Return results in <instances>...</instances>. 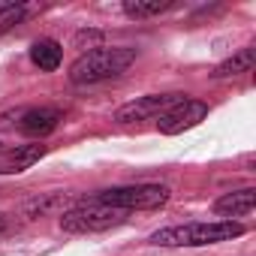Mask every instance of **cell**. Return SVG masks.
Wrapping results in <instances>:
<instances>
[{
    "label": "cell",
    "instance_id": "obj_5",
    "mask_svg": "<svg viewBox=\"0 0 256 256\" xmlns=\"http://www.w3.org/2000/svg\"><path fill=\"white\" fill-rule=\"evenodd\" d=\"M184 94H148V96H136L133 102H126L114 112L118 124H136V120H148V118H160L166 114L175 102H181Z\"/></svg>",
    "mask_w": 256,
    "mask_h": 256
},
{
    "label": "cell",
    "instance_id": "obj_6",
    "mask_svg": "<svg viewBox=\"0 0 256 256\" xmlns=\"http://www.w3.org/2000/svg\"><path fill=\"white\" fill-rule=\"evenodd\" d=\"M208 118V102H202V100H181V102H175L166 114H160V120H157V126H160V133H166V136H178V133H184V130H193V126L199 124V120H205Z\"/></svg>",
    "mask_w": 256,
    "mask_h": 256
},
{
    "label": "cell",
    "instance_id": "obj_3",
    "mask_svg": "<svg viewBox=\"0 0 256 256\" xmlns=\"http://www.w3.org/2000/svg\"><path fill=\"white\" fill-rule=\"evenodd\" d=\"M166 199H169V190L163 184H133V187L102 190V193L90 196L88 202L108 205V208H118V211H154V208H163Z\"/></svg>",
    "mask_w": 256,
    "mask_h": 256
},
{
    "label": "cell",
    "instance_id": "obj_11",
    "mask_svg": "<svg viewBox=\"0 0 256 256\" xmlns=\"http://www.w3.org/2000/svg\"><path fill=\"white\" fill-rule=\"evenodd\" d=\"M253 60H256L253 48H241V52H238V54H232L229 60H223L220 66H214L211 78H229V76H241V72H250V70H253Z\"/></svg>",
    "mask_w": 256,
    "mask_h": 256
},
{
    "label": "cell",
    "instance_id": "obj_9",
    "mask_svg": "<svg viewBox=\"0 0 256 256\" xmlns=\"http://www.w3.org/2000/svg\"><path fill=\"white\" fill-rule=\"evenodd\" d=\"M253 205H256V193L250 187H244V190H235V193L220 196L214 202V211L217 214H229V217H244V214L253 211Z\"/></svg>",
    "mask_w": 256,
    "mask_h": 256
},
{
    "label": "cell",
    "instance_id": "obj_13",
    "mask_svg": "<svg viewBox=\"0 0 256 256\" xmlns=\"http://www.w3.org/2000/svg\"><path fill=\"white\" fill-rule=\"evenodd\" d=\"M28 12H30V10H28L24 4H12V6L4 12V16H0V34H4V30H10V28H16V24H18V22L28 16Z\"/></svg>",
    "mask_w": 256,
    "mask_h": 256
},
{
    "label": "cell",
    "instance_id": "obj_12",
    "mask_svg": "<svg viewBox=\"0 0 256 256\" xmlns=\"http://www.w3.org/2000/svg\"><path fill=\"white\" fill-rule=\"evenodd\" d=\"M172 4H160V0H154V4H142V0H126L124 4V12L130 18H151V16H160L166 12Z\"/></svg>",
    "mask_w": 256,
    "mask_h": 256
},
{
    "label": "cell",
    "instance_id": "obj_4",
    "mask_svg": "<svg viewBox=\"0 0 256 256\" xmlns=\"http://www.w3.org/2000/svg\"><path fill=\"white\" fill-rule=\"evenodd\" d=\"M126 220V211L108 208V205H96V202H78L76 208L60 214V229L72 232V235H84V232H106L114 229Z\"/></svg>",
    "mask_w": 256,
    "mask_h": 256
},
{
    "label": "cell",
    "instance_id": "obj_2",
    "mask_svg": "<svg viewBox=\"0 0 256 256\" xmlns=\"http://www.w3.org/2000/svg\"><path fill=\"white\" fill-rule=\"evenodd\" d=\"M244 235L241 223L232 220H217V223H187V226H166L157 229L148 241L157 247H205L217 241H232Z\"/></svg>",
    "mask_w": 256,
    "mask_h": 256
},
{
    "label": "cell",
    "instance_id": "obj_8",
    "mask_svg": "<svg viewBox=\"0 0 256 256\" xmlns=\"http://www.w3.org/2000/svg\"><path fill=\"white\" fill-rule=\"evenodd\" d=\"M58 124H60V112L58 108H48V106H40V108H28L24 114H22V133H28V136H48V133H54L58 130Z\"/></svg>",
    "mask_w": 256,
    "mask_h": 256
},
{
    "label": "cell",
    "instance_id": "obj_15",
    "mask_svg": "<svg viewBox=\"0 0 256 256\" xmlns=\"http://www.w3.org/2000/svg\"><path fill=\"white\" fill-rule=\"evenodd\" d=\"M4 226H6V220H4V214H0V232H4Z\"/></svg>",
    "mask_w": 256,
    "mask_h": 256
},
{
    "label": "cell",
    "instance_id": "obj_1",
    "mask_svg": "<svg viewBox=\"0 0 256 256\" xmlns=\"http://www.w3.org/2000/svg\"><path fill=\"white\" fill-rule=\"evenodd\" d=\"M139 58L136 48L130 46H102L94 52H84L72 66H70V82L72 84H96L106 78L120 76L124 70H130V64Z\"/></svg>",
    "mask_w": 256,
    "mask_h": 256
},
{
    "label": "cell",
    "instance_id": "obj_7",
    "mask_svg": "<svg viewBox=\"0 0 256 256\" xmlns=\"http://www.w3.org/2000/svg\"><path fill=\"white\" fill-rule=\"evenodd\" d=\"M48 154V145H0V175H18L40 163Z\"/></svg>",
    "mask_w": 256,
    "mask_h": 256
},
{
    "label": "cell",
    "instance_id": "obj_14",
    "mask_svg": "<svg viewBox=\"0 0 256 256\" xmlns=\"http://www.w3.org/2000/svg\"><path fill=\"white\" fill-rule=\"evenodd\" d=\"M76 48H102V30H78L76 34Z\"/></svg>",
    "mask_w": 256,
    "mask_h": 256
},
{
    "label": "cell",
    "instance_id": "obj_10",
    "mask_svg": "<svg viewBox=\"0 0 256 256\" xmlns=\"http://www.w3.org/2000/svg\"><path fill=\"white\" fill-rule=\"evenodd\" d=\"M60 58H64V52H60V42H54V40H36L30 46V60L42 72H54L60 66Z\"/></svg>",
    "mask_w": 256,
    "mask_h": 256
}]
</instances>
